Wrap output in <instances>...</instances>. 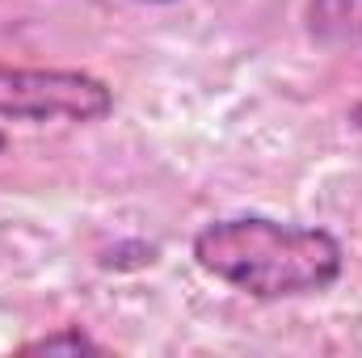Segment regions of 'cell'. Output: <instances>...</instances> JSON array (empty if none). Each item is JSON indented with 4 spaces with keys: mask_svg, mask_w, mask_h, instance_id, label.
<instances>
[{
    "mask_svg": "<svg viewBox=\"0 0 362 358\" xmlns=\"http://www.w3.org/2000/svg\"><path fill=\"white\" fill-rule=\"evenodd\" d=\"M189 258L215 282L262 304L325 295L346 274V245L329 228L270 215H223L202 224L189 241Z\"/></svg>",
    "mask_w": 362,
    "mask_h": 358,
    "instance_id": "6da1fadb",
    "label": "cell"
},
{
    "mask_svg": "<svg viewBox=\"0 0 362 358\" xmlns=\"http://www.w3.org/2000/svg\"><path fill=\"white\" fill-rule=\"evenodd\" d=\"M17 354H72V358H81V354H105V346L93 337L85 325H59L55 333L17 346Z\"/></svg>",
    "mask_w": 362,
    "mask_h": 358,
    "instance_id": "277c9868",
    "label": "cell"
},
{
    "mask_svg": "<svg viewBox=\"0 0 362 358\" xmlns=\"http://www.w3.org/2000/svg\"><path fill=\"white\" fill-rule=\"evenodd\" d=\"M346 122H350L354 131H362V101H358V105H350V114H346Z\"/></svg>",
    "mask_w": 362,
    "mask_h": 358,
    "instance_id": "8992f818",
    "label": "cell"
},
{
    "mask_svg": "<svg viewBox=\"0 0 362 358\" xmlns=\"http://www.w3.org/2000/svg\"><path fill=\"white\" fill-rule=\"evenodd\" d=\"M303 34L320 51H362V0H303Z\"/></svg>",
    "mask_w": 362,
    "mask_h": 358,
    "instance_id": "3957f363",
    "label": "cell"
},
{
    "mask_svg": "<svg viewBox=\"0 0 362 358\" xmlns=\"http://www.w3.org/2000/svg\"><path fill=\"white\" fill-rule=\"evenodd\" d=\"M4 148H8V135H4V131H0V152H4Z\"/></svg>",
    "mask_w": 362,
    "mask_h": 358,
    "instance_id": "ba28073f",
    "label": "cell"
},
{
    "mask_svg": "<svg viewBox=\"0 0 362 358\" xmlns=\"http://www.w3.org/2000/svg\"><path fill=\"white\" fill-rule=\"evenodd\" d=\"M139 4H173V0H139Z\"/></svg>",
    "mask_w": 362,
    "mask_h": 358,
    "instance_id": "52a82bcc",
    "label": "cell"
},
{
    "mask_svg": "<svg viewBox=\"0 0 362 358\" xmlns=\"http://www.w3.org/2000/svg\"><path fill=\"white\" fill-rule=\"evenodd\" d=\"M160 262V245H148V241H118L114 249H105L97 258L101 270H114V274H127V270H148Z\"/></svg>",
    "mask_w": 362,
    "mask_h": 358,
    "instance_id": "5b68a950",
    "label": "cell"
},
{
    "mask_svg": "<svg viewBox=\"0 0 362 358\" xmlns=\"http://www.w3.org/2000/svg\"><path fill=\"white\" fill-rule=\"evenodd\" d=\"M114 114V89L81 68L0 64V118L13 122H101Z\"/></svg>",
    "mask_w": 362,
    "mask_h": 358,
    "instance_id": "7a4b0ae2",
    "label": "cell"
}]
</instances>
